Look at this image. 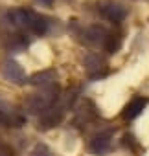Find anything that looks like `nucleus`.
<instances>
[{
  "instance_id": "nucleus-1",
  "label": "nucleus",
  "mask_w": 149,
  "mask_h": 156,
  "mask_svg": "<svg viewBox=\"0 0 149 156\" xmlns=\"http://www.w3.org/2000/svg\"><path fill=\"white\" fill-rule=\"evenodd\" d=\"M8 19L15 28L22 30V31H30L33 35H46L48 33V19L31 11V9H26V8L9 9Z\"/></svg>"
},
{
  "instance_id": "nucleus-2",
  "label": "nucleus",
  "mask_w": 149,
  "mask_h": 156,
  "mask_svg": "<svg viewBox=\"0 0 149 156\" xmlns=\"http://www.w3.org/2000/svg\"><path fill=\"white\" fill-rule=\"evenodd\" d=\"M59 98H61V96H59V88H57V85H53V87H46V88H41V92L31 94V96L26 99L24 107H26V110L31 112V114H37V112L42 114L44 110H48L50 107H53V105L57 103Z\"/></svg>"
},
{
  "instance_id": "nucleus-3",
  "label": "nucleus",
  "mask_w": 149,
  "mask_h": 156,
  "mask_svg": "<svg viewBox=\"0 0 149 156\" xmlns=\"http://www.w3.org/2000/svg\"><path fill=\"white\" fill-rule=\"evenodd\" d=\"M0 73H2V77L8 83H13V85H26L30 79V77H26L24 68L11 57H8L0 62Z\"/></svg>"
},
{
  "instance_id": "nucleus-4",
  "label": "nucleus",
  "mask_w": 149,
  "mask_h": 156,
  "mask_svg": "<svg viewBox=\"0 0 149 156\" xmlns=\"http://www.w3.org/2000/svg\"><path fill=\"white\" fill-rule=\"evenodd\" d=\"M83 68L87 72V75L90 77V79H101V77L107 75L109 68H107V61L96 53V51H89L83 59Z\"/></svg>"
},
{
  "instance_id": "nucleus-5",
  "label": "nucleus",
  "mask_w": 149,
  "mask_h": 156,
  "mask_svg": "<svg viewBox=\"0 0 149 156\" xmlns=\"http://www.w3.org/2000/svg\"><path fill=\"white\" fill-rule=\"evenodd\" d=\"M64 112H66V105L61 101V103H55L53 107H50L48 110H44L41 116H39V129L41 130H50L53 127H57L63 118H64Z\"/></svg>"
},
{
  "instance_id": "nucleus-6",
  "label": "nucleus",
  "mask_w": 149,
  "mask_h": 156,
  "mask_svg": "<svg viewBox=\"0 0 149 156\" xmlns=\"http://www.w3.org/2000/svg\"><path fill=\"white\" fill-rule=\"evenodd\" d=\"M98 11L101 13V17H105L111 22H122L127 17V8L120 2H114V0H103V2H100Z\"/></svg>"
},
{
  "instance_id": "nucleus-7",
  "label": "nucleus",
  "mask_w": 149,
  "mask_h": 156,
  "mask_svg": "<svg viewBox=\"0 0 149 156\" xmlns=\"http://www.w3.org/2000/svg\"><path fill=\"white\" fill-rule=\"evenodd\" d=\"M112 129H107V130H101L98 132L90 141H89V151L96 156H103L109 152L111 149V140H112Z\"/></svg>"
},
{
  "instance_id": "nucleus-8",
  "label": "nucleus",
  "mask_w": 149,
  "mask_h": 156,
  "mask_svg": "<svg viewBox=\"0 0 149 156\" xmlns=\"http://www.w3.org/2000/svg\"><path fill=\"white\" fill-rule=\"evenodd\" d=\"M145 105H147V98H142V96L133 98V99L123 107V110H122V119L131 121V119L138 118V116L142 114V110L145 108Z\"/></svg>"
},
{
  "instance_id": "nucleus-9",
  "label": "nucleus",
  "mask_w": 149,
  "mask_h": 156,
  "mask_svg": "<svg viewBox=\"0 0 149 156\" xmlns=\"http://www.w3.org/2000/svg\"><path fill=\"white\" fill-rule=\"evenodd\" d=\"M55 79H57V70L48 68V70H42V72L33 73L30 79H28V83L33 85V87L46 88V87H53V85H55Z\"/></svg>"
},
{
  "instance_id": "nucleus-10",
  "label": "nucleus",
  "mask_w": 149,
  "mask_h": 156,
  "mask_svg": "<svg viewBox=\"0 0 149 156\" xmlns=\"http://www.w3.org/2000/svg\"><path fill=\"white\" fill-rule=\"evenodd\" d=\"M120 46H122V37L118 35V33H109V37H107V41H105V46H103V50L105 51H109V53H116L118 50H120Z\"/></svg>"
},
{
  "instance_id": "nucleus-11",
  "label": "nucleus",
  "mask_w": 149,
  "mask_h": 156,
  "mask_svg": "<svg viewBox=\"0 0 149 156\" xmlns=\"http://www.w3.org/2000/svg\"><path fill=\"white\" fill-rule=\"evenodd\" d=\"M28 156H52V151L48 149V145H44V143H37V145L30 151Z\"/></svg>"
},
{
  "instance_id": "nucleus-12",
  "label": "nucleus",
  "mask_w": 149,
  "mask_h": 156,
  "mask_svg": "<svg viewBox=\"0 0 149 156\" xmlns=\"http://www.w3.org/2000/svg\"><path fill=\"white\" fill-rule=\"evenodd\" d=\"M0 156H15V151L9 143H6L2 138H0Z\"/></svg>"
},
{
  "instance_id": "nucleus-13",
  "label": "nucleus",
  "mask_w": 149,
  "mask_h": 156,
  "mask_svg": "<svg viewBox=\"0 0 149 156\" xmlns=\"http://www.w3.org/2000/svg\"><path fill=\"white\" fill-rule=\"evenodd\" d=\"M35 2H39V4H42V6H52L53 0H35Z\"/></svg>"
}]
</instances>
